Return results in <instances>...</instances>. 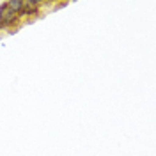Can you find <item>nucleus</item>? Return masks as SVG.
I'll list each match as a JSON object with an SVG mask.
<instances>
[{
    "instance_id": "f03ea898",
    "label": "nucleus",
    "mask_w": 156,
    "mask_h": 156,
    "mask_svg": "<svg viewBox=\"0 0 156 156\" xmlns=\"http://www.w3.org/2000/svg\"><path fill=\"white\" fill-rule=\"evenodd\" d=\"M41 7H43V2L39 0H21V11H20V18L29 23L34 21L36 18L41 16Z\"/></svg>"
},
{
    "instance_id": "f257e3e1",
    "label": "nucleus",
    "mask_w": 156,
    "mask_h": 156,
    "mask_svg": "<svg viewBox=\"0 0 156 156\" xmlns=\"http://www.w3.org/2000/svg\"><path fill=\"white\" fill-rule=\"evenodd\" d=\"M21 23V18L16 11L11 7L7 2L0 4V30H7L11 32V27H16Z\"/></svg>"
}]
</instances>
